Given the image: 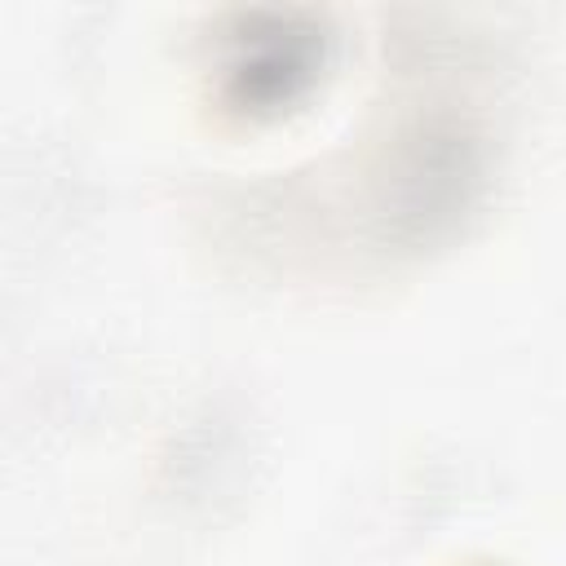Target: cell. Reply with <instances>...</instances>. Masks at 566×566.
<instances>
[{
  "mask_svg": "<svg viewBox=\"0 0 566 566\" xmlns=\"http://www.w3.org/2000/svg\"><path fill=\"white\" fill-rule=\"evenodd\" d=\"M332 35L296 13H248L234 31L217 40L212 102L243 119H274L296 106L314 75L323 71Z\"/></svg>",
  "mask_w": 566,
  "mask_h": 566,
  "instance_id": "cell-1",
  "label": "cell"
}]
</instances>
